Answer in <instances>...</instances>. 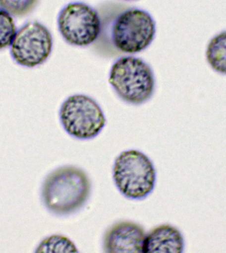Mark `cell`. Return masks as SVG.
<instances>
[{"label": "cell", "instance_id": "6da1fadb", "mask_svg": "<svg viewBox=\"0 0 226 253\" xmlns=\"http://www.w3.org/2000/svg\"><path fill=\"white\" fill-rule=\"evenodd\" d=\"M101 21L102 29L96 42L108 45L105 53L107 49V53L113 54L140 53L150 46L156 37V21L148 12L139 8L122 10L108 20L101 18Z\"/></svg>", "mask_w": 226, "mask_h": 253}, {"label": "cell", "instance_id": "7a4b0ae2", "mask_svg": "<svg viewBox=\"0 0 226 253\" xmlns=\"http://www.w3.org/2000/svg\"><path fill=\"white\" fill-rule=\"evenodd\" d=\"M91 191L90 179L83 169L73 166H62L46 177L42 186V201L54 214L67 215L85 205Z\"/></svg>", "mask_w": 226, "mask_h": 253}, {"label": "cell", "instance_id": "3957f363", "mask_svg": "<svg viewBox=\"0 0 226 253\" xmlns=\"http://www.w3.org/2000/svg\"><path fill=\"white\" fill-rule=\"evenodd\" d=\"M109 82L123 102L135 106L150 100L156 90V78L152 67L133 55L119 57L113 63Z\"/></svg>", "mask_w": 226, "mask_h": 253}, {"label": "cell", "instance_id": "277c9868", "mask_svg": "<svg viewBox=\"0 0 226 253\" xmlns=\"http://www.w3.org/2000/svg\"><path fill=\"white\" fill-rule=\"evenodd\" d=\"M113 173L117 189L128 199H144L152 193L156 185L154 164L139 150L122 152L115 160Z\"/></svg>", "mask_w": 226, "mask_h": 253}, {"label": "cell", "instance_id": "5b68a950", "mask_svg": "<svg viewBox=\"0 0 226 253\" xmlns=\"http://www.w3.org/2000/svg\"><path fill=\"white\" fill-rule=\"evenodd\" d=\"M63 129L73 138L88 140L98 135L106 124V118L98 103L85 94L69 96L59 109Z\"/></svg>", "mask_w": 226, "mask_h": 253}, {"label": "cell", "instance_id": "8992f818", "mask_svg": "<svg viewBox=\"0 0 226 253\" xmlns=\"http://www.w3.org/2000/svg\"><path fill=\"white\" fill-rule=\"evenodd\" d=\"M57 28L65 42L86 47L96 42L101 33L102 21L95 8L83 2H71L59 11Z\"/></svg>", "mask_w": 226, "mask_h": 253}, {"label": "cell", "instance_id": "52a82bcc", "mask_svg": "<svg viewBox=\"0 0 226 253\" xmlns=\"http://www.w3.org/2000/svg\"><path fill=\"white\" fill-rule=\"evenodd\" d=\"M53 48L51 31L39 22L30 21L17 31L10 45V52L18 65L33 68L43 64Z\"/></svg>", "mask_w": 226, "mask_h": 253}, {"label": "cell", "instance_id": "ba28073f", "mask_svg": "<svg viewBox=\"0 0 226 253\" xmlns=\"http://www.w3.org/2000/svg\"><path fill=\"white\" fill-rule=\"evenodd\" d=\"M146 231L142 225L120 221L111 225L103 237V249L109 253H143Z\"/></svg>", "mask_w": 226, "mask_h": 253}, {"label": "cell", "instance_id": "9c48e42d", "mask_svg": "<svg viewBox=\"0 0 226 253\" xmlns=\"http://www.w3.org/2000/svg\"><path fill=\"white\" fill-rule=\"evenodd\" d=\"M185 241L181 231L174 225L165 223L146 233L143 253H181Z\"/></svg>", "mask_w": 226, "mask_h": 253}, {"label": "cell", "instance_id": "30bf717a", "mask_svg": "<svg viewBox=\"0 0 226 253\" xmlns=\"http://www.w3.org/2000/svg\"><path fill=\"white\" fill-rule=\"evenodd\" d=\"M205 57L212 71L226 76V31L220 32L210 40L206 45Z\"/></svg>", "mask_w": 226, "mask_h": 253}, {"label": "cell", "instance_id": "8fae6325", "mask_svg": "<svg viewBox=\"0 0 226 253\" xmlns=\"http://www.w3.org/2000/svg\"><path fill=\"white\" fill-rule=\"evenodd\" d=\"M37 253L78 252L74 243L63 235H54L42 241L37 247Z\"/></svg>", "mask_w": 226, "mask_h": 253}, {"label": "cell", "instance_id": "7c38bea8", "mask_svg": "<svg viewBox=\"0 0 226 253\" xmlns=\"http://www.w3.org/2000/svg\"><path fill=\"white\" fill-rule=\"evenodd\" d=\"M17 31L13 17L0 9V50L11 45Z\"/></svg>", "mask_w": 226, "mask_h": 253}, {"label": "cell", "instance_id": "4fadbf2b", "mask_svg": "<svg viewBox=\"0 0 226 253\" xmlns=\"http://www.w3.org/2000/svg\"><path fill=\"white\" fill-rule=\"evenodd\" d=\"M39 0H0V9L12 17H23L31 13Z\"/></svg>", "mask_w": 226, "mask_h": 253}, {"label": "cell", "instance_id": "5bb4252c", "mask_svg": "<svg viewBox=\"0 0 226 253\" xmlns=\"http://www.w3.org/2000/svg\"><path fill=\"white\" fill-rule=\"evenodd\" d=\"M126 1H134V0H126Z\"/></svg>", "mask_w": 226, "mask_h": 253}]
</instances>
